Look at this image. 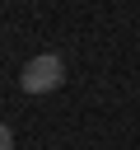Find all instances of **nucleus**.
<instances>
[{
	"mask_svg": "<svg viewBox=\"0 0 140 150\" xmlns=\"http://www.w3.org/2000/svg\"><path fill=\"white\" fill-rule=\"evenodd\" d=\"M0 150H14V131H9L5 122H0Z\"/></svg>",
	"mask_w": 140,
	"mask_h": 150,
	"instance_id": "nucleus-2",
	"label": "nucleus"
},
{
	"mask_svg": "<svg viewBox=\"0 0 140 150\" xmlns=\"http://www.w3.org/2000/svg\"><path fill=\"white\" fill-rule=\"evenodd\" d=\"M61 80H65V61H61L56 52H42V56H33V61L23 66L19 89H23V94H51V89H61Z\"/></svg>",
	"mask_w": 140,
	"mask_h": 150,
	"instance_id": "nucleus-1",
	"label": "nucleus"
}]
</instances>
